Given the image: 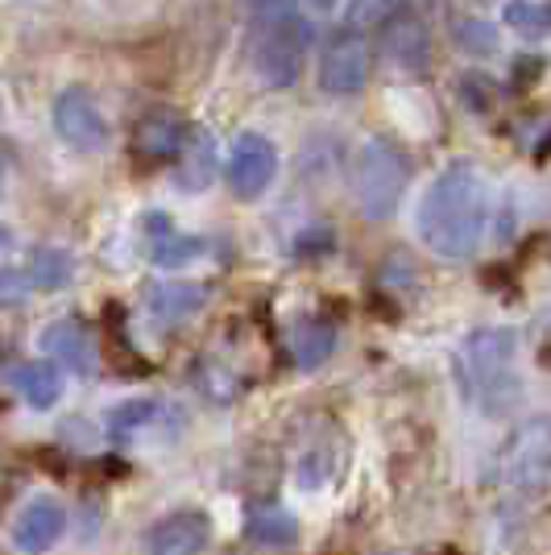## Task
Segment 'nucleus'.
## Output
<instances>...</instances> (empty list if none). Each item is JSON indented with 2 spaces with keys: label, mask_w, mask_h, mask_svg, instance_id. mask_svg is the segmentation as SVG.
<instances>
[{
  "label": "nucleus",
  "mask_w": 551,
  "mask_h": 555,
  "mask_svg": "<svg viewBox=\"0 0 551 555\" xmlns=\"http://www.w3.org/2000/svg\"><path fill=\"white\" fill-rule=\"evenodd\" d=\"M489 224V183L473 163H452L436 175L419 204V236L436 257H473Z\"/></svg>",
  "instance_id": "obj_1"
},
{
  "label": "nucleus",
  "mask_w": 551,
  "mask_h": 555,
  "mask_svg": "<svg viewBox=\"0 0 551 555\" xmlns=\"http://www.w3.org/2000/svg\"><path fill=\"white\" fill-rule=\"evenodd\" d=\"M518 336L510 327H477L457 352L460 393L485 415H502L518 402Z\"/></svg>",
  "instance_id": "obj_2"
},
{
  "label": "nucleus",
  "mask_w": 551,
  "mask_h": 555,
  "mask_svg": "<svg viewBox=\"0 0 551 555\" xmlns=\"http://www.w3.org/2000/svg\"><path fill=\"white\" fill-rule=\"evenodd\" d=\"M407 183H411V158L394 141L373 138L361 145V158H357V204H361V211L373 224L390 220Z\"/></svg>",
  "instance_id": "obj_3"
},
{
  "label": "nucleus",
  "mask_w": 551,
  "mask_h": 555,
  "mask_svg": "<svg viewBox=\"0 0 551 555\" xmlns=\"http://www.w3.org/2000/svg\"><path fill=\"white\" fill-rule=\"evenodd\" d=\"M502 481L514 502H535L551 489V418L523 423L502 448Z\"/></svg>",
  "instance_id": "obj_4"
},
{
  "label": "nucleus",
  "mask_w": 551,
  "mask_h": 555,
  "mask_svg": "<svg viewBox=\"0 0 551 555\" xmlns=\"http://www.w3.org/2000/svg\"><path fill=\"white\" fill-rule=\"evenodd\" d=\"M307 25L295 13H274L266 17L257 29V42H253V70L266 88H291L303 70V54H307Z\"/></svg>",
  "instance_id": "obj_5"
},
{
  "label": "nucleus",
  "mask_w": 551,
  "mask_h": 555,
  "mask_svg": "<svg viewBox=\"0 0 551 555\" xmlns=\"http://www.w3.org/2000/svg\"><path fill=\"white\" fill-rule=\"evenodd\" d=\"M369 79V47L366 34L336 29L320 54V88L332 95H357Z\"/></svg>",
  "instance_id": "obj_6"
},
{
  "label": "nucleus",
  "mask_w": 551,
  "mask_h": 555,
  "mask_svg": "<svg viewBox=\"0 0 551 555\" xmlns=\"http://www.w3.org/2000/svg\"><path fill=\"white\" fill-rule=\"evenodd\" d=\"M278 175V150L261 133H241L229 154V191L236 199H261Z\"/></svg>",
  "instance_id": "obj_7"
},
{
  "label": "nucleus",
  "mask_w": 551,
  "mask_h": 555,
  "mask_svg": "<svg viewBox=\"0 0 551 555\" xmlns=\"http://www.w3.org/2000/svg\"><path fill=\"white\" fill-rule=\"evenodd\" d=\"M54 133L67 141L71 150H84V154H92L108 141V125L88 88H63L54 95Z\"/></svg>",
  "instance_id": "obj_8"
},
{
  "label": "nucleus",
  "mask_w": 551,
  "mask_h": 555,
  "mask_svg": "<svg viewBox=\"0 0 551 555\" xmlns=\"http://www.w3.org/2000/svg\"><path fill=\"white\" fill-rule=\"evenodd\" d=\"M212 543V518L204 509H175L145 531V555H204Z\"/></svg>",
  "instance_id": "obj_9"
},
{
  "label": "nucleus",
  "mask_w": 551,
  "mask_h": 555,
  "mask_svg": "<svg viewBox=\"0 0 551 555\" xmlns=\"http://www.w3.org/2000/svg\"><path fill=\"white\" fill-rule=\"evenodd\" d=\"M63 527H67V514L54 498H29L13 518V543L25 555H42L63 539Z\"/></svg>",
  "instance_id": "obj_10"
},
{
  "label": "nucleus",
  "mask_w": 551,
  "mask_h": 555,
  "mask_svg": "<svg viewBox=\"0 0 551 555\" xmlns=\"http://www.w3.org/2000/svg\"><path fill=\"white\" fill-rule=\"evenodd\" d=\"M382 50H386V59H390L398 70H423L432 63V34H427V25L419 13L411 9H402L398 17H394L386 29H382Z\"/></svg>",
  "instance_id": "obj_11"
},
{
  "label": "nucleus",
  "mask_w": 551,
  "mask_h": 555,
  "mask_svg": "<svg viewBox=\"0 0 551 555\" xmlns=\"http://www.w3.org/2000/svg\"><path fill=\"white\" fill-rule=\"evenodd\" d=\"M141 229H145L150 261L162 266V270H179V266H187V261H195V257L204 254V241H200V236L179 232L166 216H158V211H150V216L141 220Z\"/></svg>",
  "instance_id": "obj_12"
},
{
  "label": "nucleus",
  "mask_w": 551,
  "mask_h": 555,
  "mask_svg": "<svg viewBox=\"0 0 551 555\" xmlns=\"http://www.w3.org/2000/svg\"><path fill=\"white\" fill-rule=\"evenodd\" d=\"M204 302H207V291L200 282H154L145 291V311L162 327H175L183 324V320H191Z\"/></svg>",
  "instance_id": "obj_13"
},
{
  "label": "nucleus",
  "mask_w": 551,
  "mask_h": 555,
  "mask_svg": "<svg viewBox=\"0 0 551 555\" xmlns=\"http://www.w3.org/2000/svg\"><path fill=\"white\" fill-rule=\"evenodd\" d=\"M187 133H191V129H187L179 116L154 108V113H145L138 120V129H133V145H138V154L162 163V158H179V154H183Z\"/></svg>",
  "instance_id": "obj_14"
},
{
  "label": "nucleus",
  "mask_w": 551,
  "mask_h": 555,
  "mask_svg": "<svg viewBox=\"0 0 551 555\" xmlns=\"http://www.w3.org/2000/svg\"><path fill=\"white\" fill-rule=\"evenodd\" d=\"M42 348L71 373H92L95 365V345L92 336H88V327L79 324V320H54L42 332Z\"/></svg>",
  "instance_id": "obj_15"
},
{
  "label": "nucleus",
  "mask_w": 551,
  "mask_h": 555,
  "mask_svg": "<svg viewBox=\"0 0 551 555\" xmlns=\"http://www.w3.org/2000/svg\"><path fill=\"white\" fill-rule=\"evenodd\" d=\"M9 382H13L17 398L29 402L34 411L54 406L59 393H63V377H59V365H54V361H22V365H13Z\"/></svg>",
  "instance_id": "obj_16"
},
{
  "label": "nucleus",
  "mask_w": 551,
  "mask_h": 555,
  "mask_svg": "<svg viewBox=\"0 0 551 555\" xmlns=\"http://www.w3.org/2000/svg\"><path fill=\"white\" fill-rule=\"evenodd\" d=\"M179 186L183 191H204L216 179V141L204 129H191L183 141V154H179Z\"/></svg>",
  "instance_id": "obj_17"
},
{
  "label": "nucleus",
  "mask_w": 551,
  "mask_h": 555,
  "mask_svg": "<svg viewBox=\"0 0 551 555\" xmlns=\"http://www.w3.org/2000/svg\"><path fill=\"white\" fill-rule=\"evenodd\" d=\"M336 352V327L328 320H303L291 327V357L299 370H316Z\"/></svg>",
  "instance_id": "obj_18"
},
{
  "label": "nucleus",
  "mask_w": 551,
  "mask_h": 555,
  "mask_svg": "<svg viewBox=\"0 0 551 555\" xmlns=\"http://www.w3.org/2000/svg\"><path fill=\"white\" fill-rule=\"evenodd\" d=\"M245 534L261 547H291L299 539V522L282 506H253L245 518Z\"/></svg>",
  "instance_id": "obj_19"
},
{
  "label": "nucleus",
  "mask_w": 551,
  "mask_h": 555,
  "mask_svg": "<svg viewBox=\"0 0 551 555\" xmlns=\"http://www.w3.org/2000/svg\"><path fill=\"white\" fill-rule=\"evenodd\" d=\"M71 257L63 249H34L29 254V266H25V278H29V286H42V291H59V286H67L71 282Z\"/></svg>",
  "instance_id": "obj_20"
},
{
  "label": "nucleus",
  "mask_w": 551,
  "mask_h": 555,
  "mask_svg": "<svg viewBox=\"0 0 551 555\" xmlns=\"http://www.w3.org/2000/svg\"><path fill=\"white\" fill-rule=\"evenodd\" d=\"M502 17L514 34L543 38V34H551V0H505Z\"/></svg>",
  "instance_id": "obj_21"
},
{
  "label": "nucleus",
  "mask_w": 551,
  "mask_h": 555,
  "mask_svg": "<svg viewBox=\"0 0 551 555\" xmlns=\"http://www.w3.org/2000/svg\"><path fill=\"white\" fill-rule=\"evenodd\" d=\"M407 9V0H348V29L366 34V29H386V25Z\"/></svg>",
  "instance_id": "obj_22"
},
{
  "label": "nucleus",
  "mask_w": 551,
  "mask_h": 555,
  "mask_svg": "<svg viewBox=\"0 0 551 555\" xmlns=\"http://www.w3.org/2000/svg\"><path fill=\"white\" fill-rule=\"evenodd\" d=\"M154 415H158V402H150V398H133V402H120L113 415H108V431H113L116 440H120V436H129V431L145 427V423H150Z\"/></svg>",
  "instance_id": "obj_23"
},
{
  "label": "nucleus",
  "mask_w": 551,
  "mask_h": 555,
  "mask_svg": "<svg viewBox=\"0 0 551 555\" xmlns=\"http://www.w3.org/2000/svg\"><path fill=\"white\" fill-rule=\"evenodd\" d=\"M336 464H341V452H332V448H311L307 456L299 461V477H303V486L307 489H320L328 486V477L336 473Z\"/></svg>",
  "instance_id": "obj_24"
},
{
  "label": "nucleus",
  "mask_w": 551,
  "mask_h": 555,
  "mask_svg": "<svg viewBox=\"0 0 551 555\" xmlns=\"http://www.w3.org/2000/svg\"><path fill=\"white\" fill-rule=\"evenodd\" d=\"M457 38H460V47L473 50V54H489V50L498 47V34H494L485 22H460Z\"/></svg>",
  "instance_id": "obj_25"
},
{
  "label": "nucleus",
  "mask_w": 551,
  "mask_h": 555,
  "mask_svg": "<svg viewBox=\"0 0 551 555\" xmlns=\"http://www.w3.org/2000/svg\"><path fill=\"white\" fill-rule=\"evenodd\" d=\"M25 291H29V278L25 274H9V270L0 274V302H17Z\"/></svg>",
  "instance_id": "obj_26"
},
{
  "label": "nucleus",
  "mask_w": 551,
  "mask_h": 555,
  "mask_svg": "<svg viewBox=\"0 0 551 555\" xmlns=\"http://www.w3.org/2000/svg\"><path fill=\"white\" fill-rule=\"evenodd\" d=\"M261 17H274V13H286V0H249Z\"/></svg>",
  "instance_id": "obj_27"
},
{
  "label": "nucleus",
  "mask_w": 551,
  "mask_h": 555,
  "mask_svg": "<svg viewBox=\"0 0 551 555\" xmlns=\"http://www.w3.org/2000/svg\"><path fill=\"white\" fill-rule=\"evenodd\" d=\"M303 4H307V9H311V13H328V9H332V4H336V0H303Z\"/></svg>",
  "instance_id": "obj_28"
}]
</instances>
